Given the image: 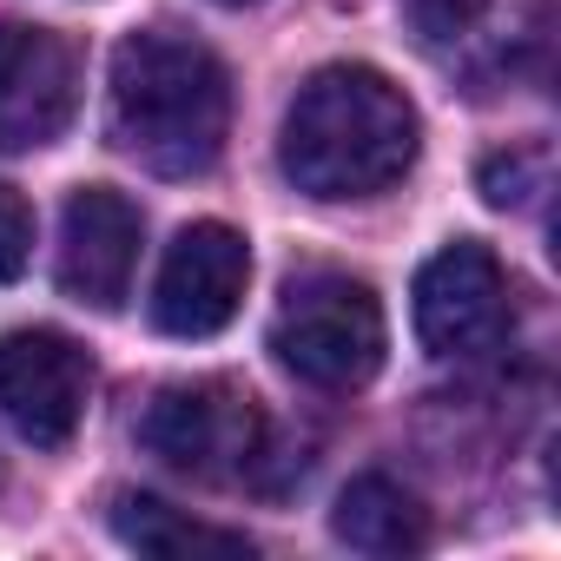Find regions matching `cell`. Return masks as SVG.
I'll use <instances>...</instances> for the list:
<instances>
[{
	"label": "cell",
	"instance_id": "1",
	"mask_svg": "<svg viewBox=\"0 0 561 561\" xmlns=\"http://www.w3.org/2000/svg\"><path fill=\"white\" fill-rule=\"evenodd\" d=\"M423 146V119L403 87L377 67H324L298 87L285 113V179L311 198H377L390 192Z\"/></svg>",
	"mask_w": 561,
	"mask_h": 561
},
{
	"label": "cell",
	"instance_id": "2",
	"mask_svg": "<svg viewBox=\"0 0 561 561\" xmlns=\"http://www.w3.org/2000/svg\"><path fill=\"white\" fill-rule=\"evenodd\" d=\"M113 146L159 179H198L218 165L231 133V80L211 47L185 34H133L113 54L106 100Z\"/></svg>",
	"mask_w": 561,
	"mask_h": 561
},
{
	"label": "cell",
	"instance_id": "3",
	"mask_svg": "<svg viewBox=\"0 0 561 561\" xmlns=\"http://www.w3.org/2000/svg\"><path fill=\"white\" fill-rule=\"evenodd\" d=\"M383 305L351 271H305L285 285V305L271 318V351L291 377L318 390H357L383 364Z\"/></svg>",
	"mask_w": 561,
	"mask_h": 561
},
{
	"label": "cell",
	"instance_id": "4",
	"mask_svg": "<svg viewBox=\"0 0 561 561\" xmlns=\"http://www.w3.org/2000/svg\"><path fill=\"white\" fill-rule=\"evenodd\" d=\"M139 443L192 482H257L271 430L244 383L198 377V383H165L146 403Z\"/></svg>",
	"mask_w": 561,
	"mask_h": 561
},
{
	"label": "cell",
	"instance_id": "5",
	"mask_svg": "<svg viewBox=\"0 0 561 561\" xmlns=\"http://www.w3.org/2000/svg\"><path fill=\"white\" fill-rule=\"evenodd\" d=\"M508 324V277L489 244L456 238L416 271V337L430 357L462 364L482 357Z\"/></svg>",
	"mask_w": 561,
	"mask_h": 561
},
{
	"label": "cell",
	"instance_id": "6",
	"mask_svg": "<svg viewBox=\"0 0 561 561\" xmlns=\"http://www.w3.org/2000/svg\"><path fill=\"white\" fill-rule=\"evenodd\" d=\"M93 403V357L67 331H8L0 337V416L34 449L73 443Z\"/></svg>",
	"mask_w": 561,
	"mask_h": 561
},
{
	"label": "cell",
	"instance_id": "7",
	"mask_svg": "<svg viewBox=\"0 0 561 561\" xmlns=\"http://www.w3.org/2000/svg\"><path fill=\"white\" fill-rule=\"evenodd\" d=\"M251 285V251L231 225L198 218L172 238L165 264H159V285H152V324L165 337H218Z\"/></svg>",
	"mask_w": 561,
	"mask_h": 561
},
{
	"label": "cell",
	"instance_id": "8",
	"mask_svg": "<svg viewBox=\"0 0 561 561\" xmlns=\"http://www.w3.org/2000/svg\"><path fill=\"white\" fill-rule=\"evenodd\" d=\"M80 106L73 47L47 27L0 21V152H34L67 133Z\"/></svg>",
	"mask_w": 561,
	"mask_h": 561
},
{
	"label": "cell",
	"instance_id": "9",
	"mask_svg": "<svg viewBox=\"0 0 561 561\" xmlns=\"http://www.w3.org/2000/svg\"><path fill=\"white\" fill-rule=\"evenodd\" d=\"M139 238L146 218L126 192L113 185H87L67 198L60 218V285L67 298L93 305V311H119L133 291V271H139Z\"/></svg>",
	"mask_w": 561,
	"mask_h": 561
},
{
	"label": "cell",
	"instance_id": "10",
	"mask_svg": "<svg viewBox=\"0 0 561 561\" xmlns=\"http://www.w3.org/2000/svg\"><path fill=\"white\" fill-rule=\"evenodd\" d=\"M331 528H337L344 548L377 554V561H390V554H416V548L430 541V515H423V502H416L403 482L377 476V469L344 482V495H337V508H331Z\"/></svg>",
	"mask_w": 561,
	"mask_h": 561
},
{
	"label": "cell",
	"instance_id": "11",
	"mask_svg": "<svg viewBox=\"0 0 561 561\" xmlns=\"http://www.w3.org/2000/svg\"><path fill=\"white\" fill-rule=\"evenodd\" d=\"M113 535L139 554H159V561H192V554H218V561H251V541L231 535V528H211V522H192L185 508L159 502V495H113Z\"/></svg>",
	"mask_w": 561,
	"mask_h": 561
},
{
	"label": "cell",
	"instance_id": "12",
	"mask_svg": "<svg viewBox=\"0 0 561 561\" xmlns=\"http://www.w3.org/2000/svg\"><path fill=\"white\" fill-rule=\"evenodd\" d=\"M482 192H489V205H528L535 192H548V152L541 146H522V152H495V159H482Z\"/></svg>",
	"mask_w": 561,
	"mask_h": 561
},
{
	"label": "cell",
	"instance_id": "13",
	"mask_svg": "<svg viewBox=\"0 0 561 561\" xmlns=\"http://www.w3.org/2000/svg\"><path fill=\"white\" fill-rule=\"evenodd\" d=\"M489 8H495V0H403V14H410L416 41H430V47H449V41L476 34Z\"/></svg>",
	"mask_w": 561,
	"mask_h": 561
},
{
	"label": "cell",
	"instance_id": "14",
	"mask_svg": "<svg viewBox=\"0 0 561 561\" xmlns=\"http://www.w3.org/2000/svg\"><path fill=\"white\" fill-rule=\"evenodd\" d=\"M27 257H34V205L14 185H0V285H14Z\"/></svg>",
	"mask_w": 561,
	"mask_h": 561
},
{
	"label": "cell",
	"instance_id": "15",
	"mask_svg": "<svg viewBox=\"0 0 561 561\" xmlns=\"http://www.w3.org/2000/svg\"><path fill=\"white\" fill-rule=\"evenodd\" d=\"M225 8H251V0H225Z\"/></svg>",
	"mask_w": 561,
	"mask_h": 561
}]
</instances>
